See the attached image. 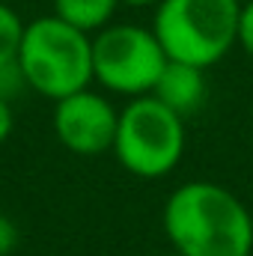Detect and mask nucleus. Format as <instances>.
<instances>
[{
	"mask_svg": "<svg viewBox=\"0 0 253 256\" xmlns=\"http://www.w3.org/2000/svg\"><path fill=\"white\" fill-rule=\"evenodd\" d=\"M161 226L182 256H250L253 218L248 206L218 182H185L167 196Z\"/></svg>",
	"mask_w": 253,
	"mask_h": 256,
	"instance_id": "nucleus-1",
	"label": "nucleus"
},
{
	"mask_svg": "<svg viewBox=\"0 0 253 256\" xmlns=\"http://www.w3.org/2000/svg\"><path fill=\"white\" fill-rule=\"evenodd\" d=\"M18 66L27 90L51 102L66 98L92 84V36L54 12L42 15L24 27Z\"/></svg>",
	"mask_w": 253,
	"mask_h": 256,
	"instance_id": "nucleus-2",
	"label": "nucleus"
},
{
	"mask_svg": "<svg viewBox=\"0 0 253 256\" xmlns=\"http://www.w3.org/2000/svg\"><path fill=\"white\" fill-rule=\"evenodd\" d=\"M238 15L242 0H161L152 33L167 60L208 68L238 45Z\"/></svg>",
	"mask_w": 253,
	"mask_h": 256,
	"instance_id": "nucleus-3",
	"label": "nucleus"
},
{
	"mask_svg": "<svg viewBox=\"0 0 253 256\" xmlns=\"http://www.w3.org/2000/svg\"><path fill=\"white\" fill-rule=\"evenodd\" d=\"M110 152L131 176L161 179L182 161L185 120L164 108L155 96H137L120 110Z\"/></svg>",
	"mask_w": 253,
	"mask_h": 256,
	"instance_id": "nucleus-4",
	"label": "nucleus"
},
{
	"mask_svg": "<svg viewBox=\"0 0 253 256\" xmlns=\"http://www.w3.org/2000/svg\"><path fill=\"white\" fill-rule=\"evenodd\" d=\"M167 54L152 27L108 24L92 33V80L116 96H149Z\"/></svg>",
	"mask_w": 253,
	"mask_h": 256,
	"instance_id": "nucleus-5",
	"label": "nucleus"
},
{
	"mask_svg": "<svg viewBox=\"0 0 253 256\" xmlns=\"http://www.w3.org/2000/svg\"><path fill=\"white\" fill-rule=\"evenodd\" d=\"M120 110L96 90H78L54 102V137L74 155H104L114 149Z\"/></svg>",
	"mask_w": 253,
	"mask_h": 256,
	"instance_id": "nucleus-6",
	"label": "nucleus"
},
{
	"mask_svg": "<svg viewBox=\"0 0 253 256\" xmlns=\"http://www.w3.org/2000/svg\"><path fill=\"white\" fill-rule=\"evenodd\" d=\"M206 92H208L206 68L179 63V60H167L149 96H155L164 108H170L173 114H179L185 120L206 102Z\"/></svg>",
	"mask_w": 253,
	"mask_h": 256,
	"instance_id": "nucleus-7",
	"label": "nucleus"
},
{
	"mask_svg": "<svg viewBox=\"0 0 253 256\" xmlns=\"http://www.w3.org/2000/svg\"><path fill=\"white\" fill-rule=\"evenodd\" d=\"M120 0H54V15L90 36L108 27Z\"/></svg>",
	"mask_w": 253,
	"mask_h": 256,
	"instance_id": "nucleus-8",
	"label": "nucleus"
},
{
	"mask_svg": "<svg viewBox=\"0 0 253 256\" xmlns=\"http://www.w3.org/2000/svg\"><path fill=\"white\" fill-rule=\"evenodd\" d=\"M24 27L27 24L12 9V3H3L0 0V66L18 60V48H21V39H24Z\"/></svg>",
	"mask_w": 253,
	"mask_h": 256,
	"instance_id": "nucleus-9",
	"label": "nucleus"
},
{
	"mask_svg": "<svg viewBox=\"0 0 253 256\" xmlns=\"http://www.w3.org/2000/svg\"><path fill=\"white\" fill-rule=\"evenodd\" d=\"M238 45H242V51L253 60V0L242 3V15H238Z\"/></svg>",
	"mask_w": 253,
	"mask_h": 256,
	"instance_id": "nucleus-10",
	"label": "nucleus"
},
{
	"mask_svg": "<svg viewBox=\"0 0 253 256\" xmlns=\"http://www.w3.org/2000/svg\"><path fill=\"white\" fill-rule=\"evenodd\" d=\"M15 244H18V230H15V224L0 214V256H9Z\"/></svg>",
	"mask_w": 253,
	"mask_h": 256,
	"instance_id": "nucleus-11",
	"label": "nucleus"
},
{
	"mask_svg": "<svg viewBox=\"0 0 253 256\" xmlns=\"http://www.w3.org/2000/svg\"><path fill=\"white\" fill-rule=\"evenodd\" d=\"M12 128H15V116H12V104H9L6 98H0V146H3L6 140H9Z\"/></svg>",
	"mask_w": 253,
	"mask_h": 256,
	"instance_id": "nucleus-12",
	"label": "nucleus"
},
{
	"mask_svg": "<svg viewBox=\"0 0 253 256\" xmlns=\"http://www.w3.org/2000/svg\"><path fill=\"white\" fill-rule=\"evenodd\" d=\"M161 0H120V6H131V9H146V6H158Z\"/></svg>",
	"mask_w": 253,
	"mask_h": 256,
	"instance_id": "nucleus-13",
	"label": "nucleus"
},
{
	"mask_svg": "<svg viewBox=\"0 0 253 256\" xmlns=\"http://www.w3.org/2000/svg\"><path fill=\"white\" fill-rule=\"evenodd\" d=\"M161 256H182V254H179V250H173V248H170V250H167V254H161Z\"/></svg>",
	"mask_w": 253,
	"mask_h": 256,
	"instance_id": "nucleus-14",
	"label": "nucleus"
},
{
	"mask_svg": "<svg viewBox=\"0 0 253 256\" xmlns=\"http://www.w3.org/2000/svg\"><path fill=\"white\" fill-rule=\"evenodd\" d=\"M3 3H15V0H3Z\"/></svg>",
	"mask_w": 253,
	"mask_h": 256,
	"instance_id": "nucleus-15",
	"label": "nucleus"
}]
</instances>
